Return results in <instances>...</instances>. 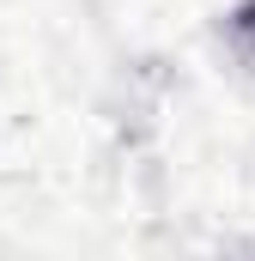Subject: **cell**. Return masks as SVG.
Masks as SVG:
<instances>
[{
    "label": "cell",
    "mask_w": 255,
    "mask_h": 261,
    "mask_svg": "<svg viewBox=\"0 0 255 261\" xmlns=\"http://www.w3.org/2000/svg\"><path fill=\"white\" fill-rule=\"evenodd\" d=\"M225 37H231V49H237V61L255 67V0H243L237 12H231V24H225Z\"/></svg>",
    "instance_id": "obj_1"
}]
</instances>
